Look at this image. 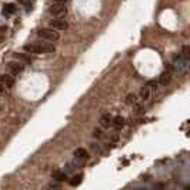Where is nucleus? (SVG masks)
Masks as SVG:
<instances>
[{
  "mask_svg": "<svg viewBox=\"0 0 190 190\" xmlns=\"http://www.w3.org/2000/svg\"><path fill=\"white\" fill-rule=\"evenodd\" d=\"M93 136L97 137V139H103V137H104V132H103V130H100V129H96L95 133H93Z\"/></svg>",
  "mask_w": 190,
  "mask_h": 190,
  "instance_id": "obj_18",
  "label": "nucleus"
},
{
  "mask_svg": "<svg viewBox=\"0 0 190 190\" xmlns=\"http://www.w3.org/2000/svg\"><path fill=\"white\" fill-rule=\"evenodd\" d=\"M75 157L77 159V160H82V161H84V160H87L89 157H90V154H89V152H87L86 149H76L75 150Z\"/></svg>",
  "mask_w": 190,
  "mask_h": 190,
  "instance_id": "obj_9",
  "label": "nucleus"
},
{
  "mask_svg": "<svg viewBox=\"0 0 190 190\" xmlns=\"http://www.w3.org/2000/svg\"><path fill=\"white\" fill-rule=\"evenodd\" d=\"M91 149L95 150L96 153H102V147H100V146H97V145H91Z\"/></svg>",
  "mask_w": 190,
  "mask_h": 190,
  "instance_id": "obj_20",
  "label": "nucleus"
},
{
  "mask_svg": "<svg viewBox=\"0 0 190 190\" xmlns=\"http://www.w3.org/2000/svg\"><path fill=\"white\" fill-rule=\"evenodd\" d=\"M50 27L54 30H66L69 27L66 20H63V19H56V20L50 21Z\"/></svg>",
  "mask_w": 190,
  "mask_h": 190,
  "instance_id": "obj_7",
  "label": "nucleus"
},
{
  "mask_svg": "<svg viewBox=\"0 0 190 190\" xmlns=\"http://www.w3.org/2000/svg\"><path fill=\"white\" fill-rule=\"evenodd\" d=\"M69 0H54V3H60V4H66Z\"/></svg>",
  "mask_w": 190,
  "mask_h": 190,
  "instance_id": "obj_21",
  "label": "nucleus"
},
{
  "mask_svg": "<svg viewBox=\"0 0 190 190\" xmlns=\"http://www.w3.org/2000/svg\"><path fill=\"white\" fill-rule=\"evenodd\" d=\"M182 56H183V57H186V59H190V47H189V46H184V47H183Z\"/></svg>",
  "mask_w": 190,
  "mask_h": 190,
  "instance_id": "obj_19",
  "label": "nucleus"
},
{
  "mask_svg": "<svg viewBox=\"0 0 190 190\" xmlns=\"http://www.w3.org/2000/svg\"><path fill=\"white\" fill-rule=\"evenodd\" d=\"M6 67H7V70L10 72L12 75H19V73H21V72L25 70V63H21V62H7Z\"/></svg>",
  "mask_w": 190,
  "mask_h": 190,
  "instance_id": "obj_6",
  "label": "nucleus"
},
{
  "mask_svg": "<svg viewBox=\"0 0 190 190\" xmlns=\"http://www.w3.org/2000/svg\"><path fill=\"white\" fill-rule=\"evenodd\" d=\"M82 180H83V174L82 173H79V174H75L73 177L69 180V184H70L72 187H75V186H79L80 183H82Z\"/></svg>",
  "mask_w": 190,
  "mask_h": 190,
  "instance_id": "obj_12",
  "label": "nucleus"
},
{
  "mask_svg": "<svg viewBox=\"0 0 190 190\" xmlns=\"http://www.w3.org/2000/svg\"><path fill=\"white\" fill-rule=\"evenodd\" d=\"M4 14H13V13H16V6L12 3L9 4H4Z\"/></svg>",
  "mask_w": 190,
  "mask_h": 190,
  "instance_id": "obj_15",
  "label": "nucleus"
},
{
  "mask_svg": "<svg viewBox=\"0 0 190 190\" xmlns=\"http://www.w3.org/2000/svg\"><path fill=\"white\" fill-rule=\"evenodd\" d=\"M53 179L54 180H57V182H64V180H67V174H66V172L56 170V172L53 173Z\"/></svg>",
  "mask_w": 190,
  "mask_h": 190,
  "instance_id": "obj_14",
  "label": "nucleus"
},
{
  "mask_svg": "<svg viewBox=\"0 0 190 190\" xmlns=\"http://www.w3.org/2000/svg\"><path fill=\"white\" fill-rule=\"evenodd\" d=\"M3 91H4V86H3V84H0V95H2Z\"/></svg>",
  "mask_w": 190,
  "mask_h": 190,
  "instance_id": "obj_22",
  "label": "nucleus"
},
{
  "mask_svg": "<svg viewBox=\"0 0 190 190\" xmlns=\"http://www.w3.org/2000/svg\"><path fill=\"white\" fill-rule=\"evenodd\" d=\"M112 116H110V113H104L102 117H100V124L103 126V127H110L112 126Z\"/></svg>",
  "mask_w": 190,
  "mask_h": 190,
  "instance_id": "obj_11",
  "label": "nucleus"
},
{
  "mask_svg": "<svg viewBox=\"0 0 190 190\" xmlns=\"http://www.w3.org/2000/svg\"><path fill=\"white\" fill-rule=\"evenodd\" d=\"M0 84H3L4 87H13V84H14V79H13V76L10 75H2L0 76Z\"/></svg>",
  "mask_w": 190,
  "mask_h": 190,
  "instance_id": "obj_8",
  "label": "nucleus"
},
{
  "mask_svg": "<svg viewBox=\"0 0 190 190\" xmlns=\"http://www.w3.org/2000/svg\"><path fill=\"white\" fill-rule=\"evenodd\" d=\"M37 36L40 39H43V40L46 41H57L59 39H60V34H59L57 30L54 29H40L37 30Z\"/></svg>",
  "mask_w": 190,
  "mask_h": 190,
  "instance_id": "obj_3",
  "label": "nucleus"
},
{
  "mask_svg": "<svg viewBox=\"0 0 190 190\" xmlns=\"http://www.w3.org/2000/svg\"><path fill=\"white\" fill-rule=\"evenodd\" d=\"M189 66H190V59H186L183 57L182 54L177 56V57L173 60L172 63V67H173V70L179 75H187V72H189Z\"/></svg>",
  "mask_w": 190,
  "mask_h": 190,
  "instance_id": "obj_2",
  "label": "nucleus"
},
{
  "mask_svg": "<svg viewBox=\"0 0 190 190\" xmlns=\"http://www.w3.org/2000/svg\"><path fill=\"white\" fill-rule=\"evenodd\" d=\"M25 50L27 53H33V54L53 53L54 46L47 45V43H29V45H25Z\"/></svg>",
  "mask_w": 190,
  "mask_h": 190,
  "instance_id": "obj_1",
  "label": "nucleus"
},
{
  "mask_svg": "<svg viewBox=\"0 0 190 190\" xmlns=\"http://www.w3.org/2000/svg\"><path fill=\"white\" fill-rule=\"evenodd\" d=\"M124 117H122V116H116V117H113L112 119V124L114 126L116 129H120V127H123L124 126Z\"/></svg>",
  "mask_w": 190,
  "mask_h": 190,
  "instance_id": "obj_13",
  "label": "nucleus"
},
{
  "mask_svg": "<svg viewBox=\"0 0 190 190\" xmlns=\"http://www.w3.org/2000/svg\"><path fill=\"white\" fill-rule=\"evenodd\" d=\"M172 80V75H170V72H163L159 77V83H160L161 86H167Z\"/></svg>",
  "mask_w": 190,
  "mask_h": 190,
  "instance_id": "obj_10",
  "label": "nucleus"
},
{
  "mask_svg": "<svg viewBox=\"0 0 190 190\" xmlns=\"http://www.w3.org/2000/svg\"><path fill=\"white\" fill-rule=\"evenodd\" d=\"M157 89V83L154 82V80H152V82H149L147 84H146L143 89L140 90V99L142 100H149L150 96H152V93Z\"/></svg>",
  "mask_w": 190,
  "mask_h": 190,
  "instance_id": "obj_5",
  "label": "nucleus"
},
{
  "mask_svg": "<svg viewBox=\"0 0 190 190\" xmlns=\"http://www.w3.org/2000/svg\"><path fill=\"white\" fill-rule=\"evenodd\" d=\"M49 13L52 14L53 17H63V16H66V13H67V7H66V4H60V3H53L52 6H50L49 9Z\"/></svg>",
  "mask_w": 190,
  "mask_h": 190,
  "instance_id": "obj_4",
  "label": "nucleus"
},
{
  "mask_svg": "<svg viewBox=\"0 0 190 190\" xmlns=\"http://www.w3.org/2000/svg\"><path fill=\"white\" fill-rule=\"evenodd\" d=\"M14 57H16L17 60H23V62H26V63L32 62V59L30 57H27V56H25V54H20V53H14Z\"/></svg>",
  "mask_w": 190,
  "mask_h": 190,
  "instance_id": "obj_17",
  "label": "nucleus"
},
{
  "mask_svg": "<svg viewBox=\"0 0 190 190\" xmlns=\"http://www.w3.org/2000/svg\"><path fill=\"white\" fill-rule=\"evenodd\" d=\"M126 103L129 104V106H132V104H136L137 103V96L136 95H129L127 99H126Z\"/></svg>",
  "mask_w": 190,
  "mask_h": 190,
  "instance_id": "obj_16",
  "label": "nucleus"
}]
</instances>
